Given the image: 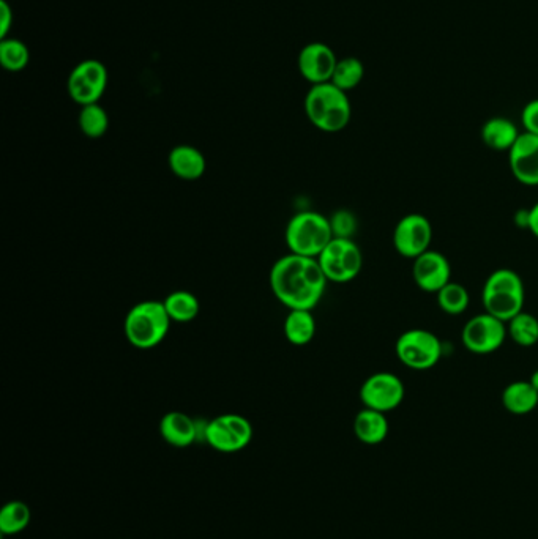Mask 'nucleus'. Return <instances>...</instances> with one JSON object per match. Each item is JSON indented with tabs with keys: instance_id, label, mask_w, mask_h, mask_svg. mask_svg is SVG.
<instances>
[{
	"instance_id": "nucleus-1",
	"label": "nucleus",
	"mask_w": 538,
	"mask_h": 539,
	"mask_svg": "<svg viewBox=\"0 0 538 539\" xmlns=\"http://www.w3.org/2000/svg\"><path fill=\"white\" fill-rule=\"evenodd\" d=\"M326 275L318 259L288 254L275 262L270 272V287L277 300L289 309L313 311L327 287Z\"/></svg>"
},
{
	"instance_id": "nucleus-2",
	"label": "nucleus",
	"mask_w": 538,
	"mask_h": 539,
	"mask_svg": "<svg viewBox=\"0 0 538 539\" xmlns=\"http://www.w3.org/2000/svg\"><path fill=\"white\" fill-rule=\"evenodd\" d=\"M305 111L314 127L324 133H338L351 122L352 108L348 93L332 82L316 84L305 98Z\"/></svg>"
},
{
	"instance_id": "nucleus-3",
	"label": "nucleus",
	"mask_w": 538,
	"mask_h": 539,
	"mask_svg": "<svg viewBox=\"0 0 538 539\" xmlns=\"http://www.w3.org/2000/svg\"><path fill=\"white\" fill-rule=\"evenodd\" d=\"M482 303L485 313L507 324L516 314L524 311L526 289L523 279L512 268L494 270L483 286Z\"/></svg>"
},
{
	"instance_id": "nucleus-4",
	"label": "nucleus",
	"mask_w": 538,
	"mask_h": 539,
	"mask_svg": "<svg viewBox=\"0 0 538 539\" xmlns=\"http://www.w3.org/2000/svg\"><path fill=\"white\" fill-rule=\"evenodd\" d=\"M171 322L165 303L157 300L138 303L125 317V338L135 349H154L168 335Z\"/></svg>"
},
{
	"instance_id": "nucleus-5",
	"label": "nucleus",
	"mask_w": 538,
	"mask_h": 539,
	"mask_svg": "<svg viewBox=\"0 0 538 539\" xmlns=\"http://www.w3.org/2000/svg\"><path fill=\"white\" fill-rule=\"evenodd\" d=\"M284 237L291 254L314 259H318L335 238L329 218L318 212H302L292 216Z\"/></svg>"
},
{
	"instance_id": "nucleus-6",
	"label": "nucleus",
	"mask_w": 538,
	"mask_h": 539,
	"mask_svg": "<svg viewBox=\"0 0 538 539\" xmlns=\"http://www.w3.org/2000/svg\"><path fill=\"white\" fill-rule=\"evenodd\" d=\"M395 352L406 368L428 371L441 361L442 342L433 331L412 328L401 333L395 344Z\"/></svg>"
},
{
	"instance_id": "nucleus-7",
	"label": "nucleus",
	"mask_w": 538,
	"mask_h": 539,
	"mask_svg": "<svg viewBox=\"0 0 538 539\" xmlns=\"http://www.w3.org/2000/svg\"><path fill=\"white\" fill-rule=\"evenodd\" d=\"M318 262L327 281L344 284L362 272L363 256L352 238H333L318 257Z\"/></svg>"
},
{
	"instance_id": "nucleus-8",
	"label": "nucleus",
	"mask_w": 538,
	"mask_h": 539,
	"mask_svg": "<svg viewBox=\"0 0 538 539\" xmlns=\"http://www.w3.org/2000/svg\"><path fill=\"white\" fill-rule=\"evenodd\" d=\"M253 426L247 418L228 413L207 421L204 442L221 453H236L250 445Z\"/></svg>"
},
{
	"instance_id": "nucleus-9",
	"label": "nucleus",
	"mask_w": 538,
	"mask_h": 539,
	"mask_svg": "<svg viewBox=\"0 0 538 539\" xmlns=\"http://www.w3.org/2000/svg\"><path fill=\"white\" fill-rule=\"evenodd\" d=\"M507 336L509 331L505 322L491 314L483 313L466 322L461 333V341L472 354L488 355L501 349Z\"/></svg>"
},
{
	"instance_id": "nucleus-10",
	"label": "nucleus",
	"mask_w": 538,
	"mask_h": 539,
	"mask_svg": "<svg viewBox=\"0 0 538 539\" xmlns=\"http://www.w3.org/2000/svg\"><path fill=\"white\" fill-rule=\"evenodd\" d=\"M406 396L403 380L393 372H374L360 388V401L367 409L389 413L398 409Z\"/></svg>"
},
{
	"instance_id": "nucleus-11",
	"label": "nucleus",
	"mask_w": 538,
	"mask_h": 539,
	"mask_svg": "<svg viewBox=\"0 0 538 539\" xmlns=\"http://www.w3.org/2000/svg\"><path fill=\"white\" fill-rule=\"evenodd\" d=\"M433 242V226L425 215L409 213L403 216L393 231V246L400 256L417 259L430 251Z\"/></svg>"
},
{
	"instance_id": "nucleus-12",
	"label": "nucleus",
	"mask_w": 538,
	"mask_h": 539,
	"mask_svg": "<svg viewBox=\"0 0 538 539\" xmlns=\"http://www.w3.org/2000/svg\"><path fill=\"white\" fill-rule=\"evenodd\" d=\"M108 86V71L98 60H84L76 65L68 78L71 100L81 106L98 103Z\"/></svg>"
},
{
	"instance_id": "nucleus-13",
	"label": "nucleus",
	"mask_w": 538,
	"mask_h": 539,
	"mask_svg": "<svg viewBox=\"0 0 538 539\" xmlns=\"http://www.w3.org/2000/svg\"><path fill=\"white\" fill-rule=\"evenodd\" d=\"M412 276L417 287L423 292L438 294L442 287L452 281V265L449 259L439 251H426L422 256L414 259Z\"/></svg>"
},
{
	"instance_id": "nucleus-14",
	"label": "nucleus",
	"mask_w": 538,
	"mask_h": 539,
	"mask_svg": "<svg viewBox=\"0 0 538 539\" xmlns=\"http://www.w3.org/2000/svg\"><path fill=\"white\" fill-rule=\"evenodd\" d=\"M297 64H299L300 75L316 86V84H326L332 81L338 59L330 46L324 43H310L300 51Z\"/></svg>"
},
{
	"instance_id": "nucleus-15",
	"label": "nucleus",
	"mask_w": 538,
	"mask_h": 539,
	"mask_svg": "<svg viewBox=\"0 0 538 539\" xmlns=\"http://www.w3.org/2000/svg\"><path fill=\"white\" fill-rule=\"evenodd\" d=\"M510 171L521 185L538 186V136L521 133L509 152Z\"/></svg>"
},
{
	"instance_id": "nucleus-16",
	"label": "nucleus",
	"mask_w": 538,
	"mask_h": 539,
	"mask_svg": "<svg viewBox=\"0 0 538 539\" xmlns=\"http://www.w3.org/2000/svg\"><path fill=\"white\" fill-rule=\"evenodd\" d=\"M207 421L193 420L184 412H169L160 421V434L169 445L187 448L195 442H204Z\"/></svg>"
},
{
	"instance_id": "nucleus-17",
	"label": "nucleus",
	"mask_w": 538,
	"mask_h": 539,
	"mask_svg": "<svg viewBox=\"0 0 538 539\" xmlns=\"http://www.w3.org/2000/svg\"><path fill=\"white\" fill-rule=\"evenodd\" d=\"M169 168L179 179L198 180L206 172V157L193 145H177L169 153Z\"/></svg>"
},
{
	"instance_id": "nucleus-18",
	"label": "nucleus",
	"mask_w": 538,
	"mask_h": 539,
	"mask_svg": "<svg viewBox=\"0 0 538 539\" xmlns=\"http://www.w3.org/2000/svg\"><path fill=\"white\" fill-rule=\"evenodd\" d=\"M387 413L378 410L365 409L357 413L354 420V434L365 445H379L389 435V420Z\"/></svg>"
},
{
	"instance_id": "nucleus-19",
	"label": "nucleus",
	"mask_w": 538,
	"mask_h": 539,
	"mask_svg": "<svg viewBox=\"0 0 538 539\" xmlns=\"http://www.w3.org/2000/svg\"><path fill=\"white\" fill-rule=\"evenodd\" d=\"M521 133L507 117H493L482 127V141L486 147L497 152H510Z\"/></svg>"
},
{
	"instance_id": "nucleus-20",
	"label": "nucleus",
	"mask_w": 538,
	"mask_h": 539,
	"mask_svg": "<svg viewBox=\"0 0 538 539\" xmlns=\"http://www.w3.org/2000/svg\"><path fill=\"white\" fill-rule=\"evenodd\" d=\"M502 406L513 415H527L538 406V391L529 380H516L502 391Z\"/></svg>"
},
{
	"instance_id": "nucleus-21",
	"label": "nucleus",
	"mask_w": 538,
	"mask_h": 539,
	"mask_svg": "<svg viewBox=\"0 0 538 539\" xmlns=\"http://www.w3.org/2000/svg\"><path fill=\"white\" fill-rule=\"evenodd\" d=\"M316 335V320L308 309H289L284 320V336L294 346H307Z\"/></svg>"
},
{
	"instance_id": "nucleus-22",
	"label": "nucleus",
	"mask_w": 538,
	"mask_h": 539,
	"mask_svg": "<svg viewBox=\"0 0 538 539\" xmlns=\"http://www.w3.org/2000/svg\"><path fill=\"white\" fill-rule=\"evenodd\" d=\"M163 303L172 322H177V324H188L191 320H195L201 309L196 295L188 290L171 292Z\"/></svg>"
},
{
	"instance_id": "nucleus-23",
	"label": "nucleus",
	"mask_w": 538,
	"mask_h": 539,
	"mask_svg": "<svg viewBox=\"0 0 538 539\" xmlns=\"http://www.w3.org/2000/svg\"><path fill=\"white\" fill-rule=\"evenodd\" d=\"M507 331L516 346L534 347L538 342V319L534 314L521 311L507 322Z\"/></svg>"
},
{
	"instance_id": "nucleus-24",
	"label": "nucleus",
	"mask_w": 538,
	"mask_h": 539,
	"mask_svg": "<svg viewBox=\"0 0 538 539\" xmlns=\"http://www.w3.org/2000/svg\"><path fill=\"white\" fill-rule=\"evenodd\" d=\"M436 298H438L439 308L449 316H460V314L466 313V309L471 303L468 289L461 284L453 283V281L442 287L436 294Z\"/></svg>"
},
{
	"instance_id": "nucleus-25",
	"label": "nucleus",
	"mask_w": 538,
	"mask_h": 539,
	"mask_svg": "<svg viewBox=\"0 0 538 539\" xmlns=\"http://www.w3.org/2000/svg\"><path fill=\"white\" fill-rule=\"evenodd\" d=\"M363 76H365V67H363L362 62L355 57H344V59L338 60L330 82L333 86L348 93L349 90L359 86Z\"/></svg>"
},
{
	"instance_id": "nucleus-26",
	"label": "nucleus",
	"mask_w": 538,
	"mask_h": 539,
	"mask_svg": "<svg viewBox=\"0 0 538 539\" xmlns=\"http://www.w3.org/2000/svg\"><path fill=\"white\" fill-rule=\"evenodd\" d=\"M79 128L84 136L90 139H98L105 136L109 127V117L105 108H101L98 103L83 106L79 112Z\"/></svg>"
},
{
	"instance_id": "nucleus-27",
	"label": "nucleus",
	"mask_w": 538,
	"mask_h": 539,
	"mask_svg": "<svg viewBox=\"0 0 538 539\" xmlns=\"http://www.w3.org/2000/svg\"><path fill=\"white\" fill-rule=\"evenodd\" d=\"M30 522L29 506L24 502H10L0 511V532L16 535L26 530Z\"/></svg>"
},
{
	"instance_id": "nucleus-28",
	"label": "nucleus",
	"mask_w": 538,
	"mask_h": 539,
	"mask_svg": "<svg viewBox=\"0 0 538 539\" xmlns=\"http://www.w3.org/2000/svg\"><path fill=\"white\" fill-rule=\"evenodd\" d=\"M30 54L26 43L16 38H4L0 43V64L8 71H21L29 64Z\"/></svg>"
},
{
	"instance_id": "nucleus-29",
	"label": "nucleus",
	"mask_w": 538,
	"mask_h": 539,
	"mask_svg": "<svg viewBox=\"0 0 538 539\" xmlns=\"http://www.w3.org/2000/svg\"><path fill=\"white\" fill-rule=\"evenodd\" d=\"M329 220L335 238H352L357 231V218L349 210H338Z\"/></svg>"
},
{
	"instance_id": "nucleus-30",
	"label": "nucleus",
	"mask_w": 538,
	"mask_h": 539,
	"mask_svg": "<svg viewBox=\"0 0 538 539\" xmlns=\"http://www.w3.org/2000/svg\"><path fill=\"white\" fill-rule=\"evenodd\" d=\"M521 123L526 133L538 136V100H532L524 106L521 112Z\"/></svg>"
},
{
	"instance_id": "nucleus-31",
	"label": "nucleus",
	"mask_w": 538,
	"mask_h": 539,
	"mask_svg": "<svg viewBox=\"0 0 538 539\" xmlns=\"http://www.w3.org/2000/svg\"><path fill=\"white\" fill-rule=\"evenodd\" d=\"M12 24V8H10V5L5 0H2V4H0V37H2V40L7 38L8 32L12 29Z\"/></svg>"
},
{
	"instance_id": "nucleus-32",
	"label": "nucleus",
	"mask_w": 538,
	"mask_h": 539,
	"mask_svg": "<svg viewBox=\"0 0 538 539\" xmlns=\"http://www.w3.org/2000/svg\"><path fill=\"white\" fill-rule=\"evenodd\" d=\"M526 226L535 238H538V202L526 213Z\"/></svg>"
},
{
	"instance_id": "nucleus-33",
	"label": "nucleus",
	"mask_w": 538,
	"mask_h": 539,
	"mask_svg": "<svg viewBox=\"0 0 538 539\" xmlns=\"http://www.w3.org/2000/svg\"><path fill=\"white\" fill-rule=\"evenodd\" d=\"M529 382L532 383V387L535 388V390L538 391V369L537 371L532 372L531 379H529Z\"/></svg>"
}]
</instances>
